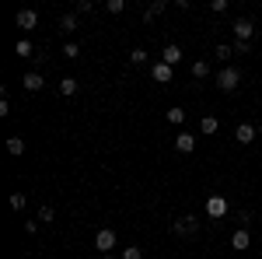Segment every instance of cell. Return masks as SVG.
Instances as JSON below:
<instances>
[{"mask_svg":"<svg viewBox=\"0 0 262 259\" xmlns=\"http://www.w3.org/2000/svg\"><path fill=\"white\" fill-rule=\"evenodd\" d=\"M238 84H242V70L238 67H224L221 74H217V88L221 91H234Z\"/></svg>","mask_w":262,"mask_h":259,"instance_id":"cell-1","label":"cell"},{"mask_svg":"<svg viewBox=\"0 0 262 259\" xmlns=\"http://www.w3.org/2000/svg\"><path fill=\"white\" fill-rule=\"evenodd\" d=\"M116 231H112V228H101L98 235H95V249H98L101 256H108V252H112V249H116Z\"/></svg>","mask_w":262,"mask_h":259,"instance_id":"cell-2","label":"cell"},{"mask_svg":"<svg viewBox=\"0 0 262 259\" xmlns=\"http://www.w3.org/2000/svg\"><path fill=\"white\" fill-rule=\"evenodd\" d=\"M227 210H231V203H227V196H206V214L213 221L227 217Z\"/></svg>","mask_w":262,"mask_h":259,"instance_id":"cell-3","label":"cell"},{"mask_svg":"<svg viewBox=\"0 0 262 259\" xmlns=\"http://www.w3.org/2000/svg\"><path fill=\"white\" fill-rule=\"evenodd\" d=\"M231 32H234V42H252V35H255V25L248 18H238L234 25H231Z\"/></svg>","mask_w":262,"mask_h":259,"instance_id":"cell-4","label":"cell"},{"mask_svg":"<svg viewBox=\"0 0 262 259\" xmlns=\"http://www.w3.org/2000/svg\"><path fill=\"white\" fill-rule=\"evenodd\" d=\"M171 231H175L179 238H185V235H196V231H200V221L192 217V214H189V217H179L175 224H171Z\"/></svg>","mask_w":262,"mask_h":259,"instance_id":"cell-5","label":"cell"},{"mask_svg":"<svg viewBox=\"0 0 262 259\" xmlns=\"http://www.w3.org/2000/svg\"><path fill=\"white\" fill-rule=\"evenodd\" d=\"M150 77L158 81V84H171V77H175V67H168L164 60H158L154 67H150Z\"/></svg>","mask_w":262,"mask_h":259,"instance_id":"cell-6","label":"cell"},{"mask_svg":"<svg viewBox=\"0 0 262 259\" xmlns=\"http://www.w3.org/2000/svg\"><path fill=\"white\" fill-rule=\"evenodd\" d=\"M18 28H25V32H32V28H35V25H39V14H35V11H32V7H25V11H18Z\"/></svg>","mask_w":262,"mask_h":259,"instance_id":"cell-7","label":"cell"},{"mask_svg":"<svg viewBox=\"0 0 262 259\" xmlns=\"http://www.w3.org/2000/svg\"><path fill=\"white\" fill-rule=\"evenodd\" d=\"M175 151H179V154H192V151H196V137L182 130L179 137H175Z\"/></svg>","mask_w":262,"mask_h":259,"instance_id":"cell-8","label":"cell"},{"mask_svg":"<svg viewBox=\"0 0 262 259\" xmlns=\"http://www.w3.org/2000/svg\"><path fill=\"white\" fill-rule=\"evenodd\" d=\"M42 84H46V81H42L39 70H28V74L21 77V88H25V91H42Z\"/></svg>","mask_w":262,"mask_h":259,"instance_id":"cell-9","label":"cell"},{"mask_svg":"<svg viewBox=\"0 0 262 259\" xmlns=\"http://www.w3.org/2000/svg\"><path fill=\"white\" fill-rule=\"evenodd\" d=\"M161 60L168 63V67H175V63H182V49L175 46V42H168V46L161 49Z\"/></svg>","mask_w":262,"mask_h":259,"instance_id":"cell-10","label":"cell"},{"mask_svg":"<svg viewBox=\"0 0 262 259\" xmlns=\"http://www.w3.org/2000/svg\"><path fill=\"white\" fill-rule=\"evenodd\" d=\"M234 140H238V144H245V147H248V144H252V140H255V126H252V123H242V126H238V130H234Z\"/></svg>","mask_w":262,"mask_h":259,"instance_id":"cell-11","label":"cell"},{"mask_svg":"<svg viewBox=\"0 0 262 259\" xmlns=\"http://www.w3.org/2000/svg\"><path fill=\"white\" fill-rule=\"evenodd\" d=\"M231 245H234L238 252H245V249L252 245V235H248V228H238V231L231 235Z\"/></svg>","mask_w":262,"mask_h":259,"instance_id":"cell-12","label":"cell"},{"mask_svg":"<svg viewBox=\"0 0 262 259\" xmlns=\"http://www.w3.org/2000/svg\"><path fill=\"white\" fill-rule=\"evenodd\" d=\"M164 11H168V0H154V4L143 11V21H154L158 14H164Z\"/></svg>","mask_w":262,"mask_h":259,"instance_id":"cell-13","label":"cell"},{"mask_svg":"<svg viewBox=\"0 0 262 259\" xmlns=\"http://www.w3.org/2000/svg\"><path fill=\"white\" fill-rule=\"evenodd\" d=\"M221 130V123H217V116H203L200 119V133H206V137H213Z\"/></svg>","mask_w":262,"mask_h":259,"instance_id":"cell-14","label":"cell"},{"mask_svg":"<svg viewBox=\"0 0 262 259\" xmlns=\"http://www.w3.org/2000/svg\"><path fill=\"white\" fill-rule=\"evenodd\" d=\"M60 32H67V35H70V32H77V14H74V11L60 18Z\"/></svg>","mask_w":262,"mask_h":259,"instance_id":"cell-15","label":"cell"},{"mask_svg":"<svg viewBox=\"0 0 262 259\" xmlns=\"http://www.w3.org/2000/svg\"><path fill=\"white\" fill-rule=\"evenodd\" d=\"M192 77H196V81H206V77H210V63H206V60H196V63H192Z\"/></svg>","mask_w":262,"mask_h":259,"instance_id":"cell-16","label":"cell"},{"mask_svg":"<svg viewBox=\"0 0 262 259\" xmlns=\"http://www.w3.org/2000/svg\"><path fill=\"white\" fill-rule=\"evenodd\" d=\"M7 154H14V158L25 154V140L21 137H7Z\"/></svg>","mask_w":262,"mask_h":259,"instance_id":"cell-17","label":"cell"},{"mask_svg":"<svg viewBox=\"0 0 262 259\" xmlns=\"http://www.w3.org/2000/svg\"><path fill=\"white\" fill-rule=\"evenodd\" d=\"M60 95H67V98H70V95H77V81H74V77H63L60 81Z\"/></svg>","mask_w":262,"mask_h":259,"instance_id":"cell-18","label":"cell"},{"mask_svg":"<svg viewBox=\"0 0 262 259\" xmlns=\"http://www.w3.org/2000/svg\"><path fill=\"white\" fill-rule=\"evenodd\" d=\"M53 217H56V210H53L49 203H42L39 207V224H53Z\"/></svg>","mask_w":262,"mask_h":259,"instance_id":"cell-19","label":"cell"},{"mask_svg":"<svg viewBox=\"0 0 262 259\" xmlns=\"http://www.w3.org/2000/svg\"><path fill=\"white\" fill-rule=\"evenodd\" d=\"M168 123H175V126H182V123H185V109H179V105H171V109H168Z\"/></svg>","mask_w":262,"mask_h":259,"instance_id":"cell-20","label":"cell"},{"mask_svg":"<svg viewBox=\"0 0 262 259\" xmlns=\"http://www.w3.org/2000/svg\"><path fill=\"white\" fill-rule=\"evenodd\" d=\"M14 53H18V56H32V53H35V46H32L28 39H18V46H14Z\"/></svg>","mask_w":262,"mask_h":259,"instance_id":"cell-21","label":"cell"},{"mask_svg":"<svg viewBox=\"0 0 262 259\" xmlns=\"http://www.w3.org/2000/svg\"><path fill=\"white\" fill-rule=\"evenodd\" d=\"M63 56H67V60H77V56H81V46H77V42H67V46H63Z\"/></svg>","mask_w":262,"mask_h":259,"instance_id":"cell-22","label":"cell"},{"mask_svg":"<svg viewBox=\"0 0 262 259\" xmlns=\"http://www.w3.org/2000/svg\"><path fill=\"white\" fill-rule=\"evenodd\" d=\"M122 259H143V249L140 245H126L122 249Z\"/></svg>","mask_w":262,"mask_h":259,"instance_id":"cell-23","label":"cell"},{"mask_svg":"<svg viewBox=\"0 0 262 259\" xmlns=\"http://www.w3.org/2000/svg\"><path fill=\"white\" fill-rule=\"evenodd\" d=\"M105 11H108V14H122V11H126V0H108Z\"/></svg>","mask_w":262,"mask_h":259,"instance_id":"cell-24","label":"cell"},{"mask_svg":"<svg viewBox=\"0 0 262 259\" xmlns=\"http://www.w3.org/2000/svg\"><path fill=\"white\" fill-rule=\"evenodd\" d=\"M25 203H28V196L25 193H14L11 196V210H25Z\"/></svg>","mask_w":262,"mask_h":259,"instance_id":"cell-25","label":"cell"},{"mask_svg":"<svg viewBox=\"0 0 262 259\" xmlns=\"http://www.w3.org/2000/svg\"><path fill=\"white\" fill-rule=\"evenodd\" d=\"M231 49H234V56H248L252 53V42H234Z\"/></svg>","mask_w":262,"mask_h":259,"instance_id":"cell-26","label":"cell"},{"mask_svg":"<svg viewBox=\"0 0 262 259\" xmlns=\"http://www.w3.org/2000/svg\"><path fill=\"white\" fill-rule=\"evenodd\" d=\"M129 60L137 63V67H140V63H147V49H133V53H129Z\"/></svg>","mask_w":262,"mask_h":259,"instance_id":"cell-27","label":"cell"},{"mask_svg":"<svg viewBox=\"0 0 262 259\" xmlns=\"http://www.w3.org/2000/svg\"><path fill=\"white\" fill-rule=\"evenodd\" d=\"M210 11H213V14H224V11H227V0H210Z\"/></svg>","mask_w":262,"mask_h":259,"instance_id":"cell-28","label":"cell"},{"mask_svg":"<svg viewBox=\"0 0 262 259\" xmlns=\"http://www.w3.org/2000/svg\"><path fill=\"white\" fill-rule=\"evenodd\" d=\"M231 56H234L231 46H217V60H231Z\"/></svg>","mask_w":262,"mask_h":259,"instance_id":"cell-29","label":"cell"},{"mask_svg":"<svg viewBox=\"0 0 262 259\" xmlns=\"http://www.w3.org/2000/svg\"><path fill=\"white\" fill-rule=\"evenodd\" d=\"M91 7H95V4H91V0H77V11H74V14H88V11H91Z\"/></svg>","mask_w":262,"mask_h":259,"instance_id":"cell-30","label":"cell"},{"mask_svg":"<svg viewBox=\"0 0 262 259\" xmlns=\"http://www.w3.org/2000/svg\"><path fill=\"white\" fill-rule=\"evenodd\" d=\"M0 116H11V102H7V95L0 98Z\"/></svg>","mask_w":262,"mask_h":259,"instance_id":"cell-31","label":"cell"},{"mask_svg":"<svg viewBox=\"0 0 262 259\" xmlns=\"http://www.w3.org/2000/svg\"><path fill=\"white\" fill-rule=\"evenodd\" d=\"M101 259H116V256H112V252H108V256H101Z\"/></svg>","mask_w":262,"mask_h":259,"instance_id":"cell-32","label":"cell"},{"mask_svg":"<svg viewBox=\"0 0 262 259\" xmlns=\"http://www.w3.org/2000/svg\"><path fill=\"white\" fill-rule=\"evenodd\" d=\"M259 130H262V126H259Z\"/></svg>","mask_w":262,"mask_h":259,"instance_id":"cell-33","label":"cell"}]
</instances>
